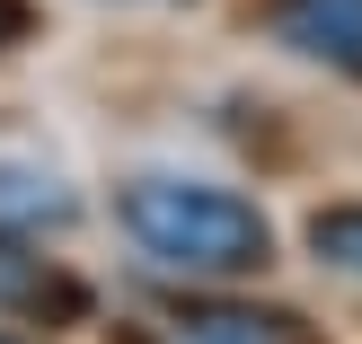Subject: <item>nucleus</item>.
<instances>
[{
	"label": "nucleus",
	"mask_w": 362,
	"mask_h": 344,
	"mask_svg": "<svg viewBox=\"0 0 362 344\" xmlns=\"http://www.w3.org/2000/svg\"><path fill=\"white\" fill-rule=\"evenodd\" d=\"M0 344H9V336H0Z\"/></svg>",
	"instance_id": "8"
},
{
	"label": "nucleus",
	"mask_w": 362,
	"mask_h": 344,
	"mask_svg": "<svg viewBox=\"0 0 362 344\" xmlns=\"http://www.w3.org/2000/svg\"><path fill=\"white\" fill-rule=\"evenodd\" d=\"M168 344H310L292 309H247V300H204L168 327Z\"/></svg>",
	"instance_id": "3"
},
{
	"label": "nucleus",
	"mask_w": 362,
	"mask_h": 344,
	"mask_svg": "<svg viewBox=\"0 0 362 344\" xmlns=\"http://www.w3.org/2000/svg\"><path fill=\"white\" fill-rule=\"evenodd\" d=\"M0 309H18V318H80V283L53 274L45 256H27L18 239H0Z\"/></svg>",
	"instance_id": "4"
},
{
	"label": "nucleus",
	"mask_w": 362,
	"mask_h": 344,
	"mask_svg": "<svg viewBox=\"0 0 362 344\" xmlns=\"http://www.w3.org/2000/svg\"><path fill=\"white\" fill-rule=\"evenodd\" d=\"M274 35L310 62L362 80V0H274Z\"/></svg>",
	"instance_id": "2"
},
{
	"label": "nucleus",
	"mask_w": 362,
	"mask_h": 344,
	"mask_svg": "<svg viewBox=\"0 0 362 344\" xmlns=\"http://www.w3.org/2000/svg\"><path fill=\"white\" fill-rule=\"evenodd\" d=\"M310 256L362 283V203H318L310 212Z\"/></svg>",
	"instance_id": "5"
},
{
	"label": "nucleus",
	"mask_w": 362,
	"mask_h": 344,
	"mask_svg": "<svg viewBox=\"0 0 362 344\" xmlns=\"http://www.w3.org/2000/svg\"><path fill=\"white\" fill-rule=\"evenodd\" d=\"M71 212V194L53 186V177H35V168H0V221H62Z\"/></svg>",
	"instance_id": "6"
},
{
	"label": "nucleus",
	"mask_w": 362,
	"mask_h": 344,
	"mask_svg": "<svg viewBox=\"0 0 362 344\" xmlns=\"http://www.w3.org/2000/svg\"><path fill=\"white\" fill-rule=\"evenodd\" d=\"M115 221L133 230V247L151 265L194 274V283H239L274 265V221L247 194L204 186V177H141V186H124Z\"/></svg>",
	"instance_id": "1"
},
{
	"label": "nucleus",
	"mask_w": 362,
	"mask_h": 344,
	"mask_svg": "<svg viewBox=\"0 0 362 344\" xmlns=\"http://www.w3.org/2000/svg\"><path fill=\"white\" fill-rule=\"evenodd\" d=\"M27 35V0H0V45H18Z\"/></svg>",
	"instance_id": "7"
}]
</instances>
